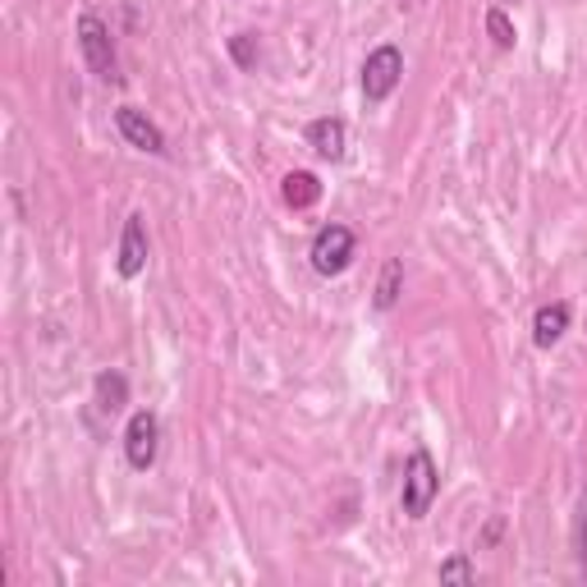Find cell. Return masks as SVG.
Wrapping results in <instances>:
<instances>
[{
    "mask_svg": "<svg viewBox=\"0 0 587 587\" xmlns=\"http://www.w3.org/2000/svg\"><path fill=\"white\" fill-rule=\"evenodd\" d=\"M441 491V473H437V460L427 450H413L408 464H404V487H400V505L408 518H423L431 510V500Z\"/></svg>",
    "mask_w": 587,
    "mask_h": 587,
    "instance_id": "obj_1",
    "label": "cell"
},
{
    "mask_svg": "<svg viewBox=\"0 0 587 587\" xmlns=\"http://www.w3.org/2000/svg\"><path fill=\"white\" fill-rule=\"evenodd\" d=\"M78 51H83V60H88V70H93L97 78H106V83L120 78V60H115L111 28H106L93 10L78 14Z\"/></svg>",
    "mask_w": 587,
    "mask_h": 587,
    "instance_id": "obj_2",
    "label": "cell"
},
{
    "mask_svg": "<svg viewBox=\"0 0 587 587\" xmlns=\"http://www.w3.org/2000/svg\"><path fill=\"white\" fill-rule=\"evenodd\" d=\"M354 248H358V239H354V230L350 225H326V230H317V239H313V271L317 276H340L344 267L354 262Z\"/></svg>",
    "mask_w": 587,
    "mask_h": 587,
    "instance_id": "obj_3",
    "label": "cell"
},
{
    "mask_svg": "<svg viewBox=\"0 0 587 587\" xmlns=\"http://www.w3.org/2000/svg\"><path fill=\"white\" fill-rule=\"evenodd\" d=\"M157 450H161V423H157V413L138 408L134 418H129V427H124V460H129V468L147 473L151 464H157Z\"/></svg>",
    "mask_w": 587,
    "mask_h": 587,
    "instance_id": "obj_4",
    "label": "cell"
},
{
    "mask_svg": "<svg viewBox=\"0 0 587 587\" xmlns=\"http://www.w3.org/2000/svg\"><path fill=\"white\" fill-rule=\"evenodd\" d=\"M400 78H404V56H400V47H390V41L363 60V97L367 101H386L400 88Z\"/></svg>",
    "mask_w": 587,
    "mask_h": 587,
    "instance_id": "obj_5",
    "label": "cell"
},
{
    "mask_svg": "<svg viewBox=\"0 0 587 587\" xmlns=\"http://www.w3.org/2000/svg\"><path fill=\"white\" fill-rule=\"evenodd\" d=\"M115 129H120V138H124L129 147L147 151V157H166V134H161V124L147 120L138 106H115Z\"/></svg>",
    "mask_w": 587,
    "mask_h": 587,
    "instance_id": "obj_6",
    "label": "cell"
},
{
    "mask_svg": "<svg viewBox=\"0 0 587 587\" xmlns=\"http://www.w3.org/2000/svg\"><path fill=\"white\" fill-rule=\"evenodd\" d=\"M143 267H147V230H143V216H129L120 234V253H115V271L124 280H134L143 276Z\"/></svg>",
    "mask_w": 587,
    "mask_h": 587,
    "instance_id": "obj_7",
    "label": "cell"
},
{
    "mask_svg": "<svg viewBox=\"0 0 587 587\" xmlns=\"http://www.w3.org/2000/svg\"><path fill=\"white\" fill-rule=\"evenodd\" d=\"M308 147L326 161H344V147H350V129L340 115H321L308 124Z\"/></svg>",
    "mask_w": 587,
    "mask_h": 587,
    "instance_id": "obj_8",
    "label": "cell"
},
{
    "mask_svg": "<svg viewBox=\"0 0 587 587\" xmlns=\"http://www.w3.org/2000/svg\"><path fill=\"white\" fill-rule=\"evenodd\" d=\"M564 331H570V303H547V308H537V317H533L537 350H551V344H560Z\"/></svg>",
    "mask_w": 587,
    "mask_h": 587,
    "instance_id": "obj_9",
    "label": "cell"
},
{
    "mask_svg": "<svg viewBox=\"0 0 587 587\" xmlns=\"http://www.w3.org/2000/svg\"><path fill=\"white\" fill-rule=\"evenodd\" d=\"M280 198H285L294 211H308L321 198V184H317L313 170H290L285 184H280Z\"/></svg>",
    "mask_w": 587,
    "mask_h": 587,
    "instance_id": "obj_10",
    "label": "cell"
},
{
    "mask_svg": "<svg viewBox=\"0 0 587 587\" xmlns=\"http://www.w3.org/2000/svg\"><path fill=\"white\" fill-rule=\"evenodd\" d=\"M93 390H97V408L101 413H120L124 404H129V381H124V372H97V381H93Z\"/></svg>",
    "mask_w": 587,
    "mask_h": 587,
    "instance_id": "obj_11",
    "label": "cell"
},
{
    "mask_svg": "<svg viewBox=\"0 0 587 587\" xmlns=\"http://www.w3.org/2000/svg\"><path fill=\"white\" fill-rule=\"evenodd\" d=\"M400 290H404V262H400V257H390V262L381 267V280H377V308L381 313H390V308H395V303H400Z\"/></svg>",
    "mask_w": 587,
    "mask_h": 587,
    "instance_id": "obj_12",
    "label": "cell"
},
{
    "mask_svg": "<svg viewBox=\"0 0 587 587\" xmlns=\"http://www.w3.org/2000/svg\"><path fill=\"white\" fill-rule=\"evenodd\" d=\"M230 56L239 70H257V60H262V41H257V33H239L230 37Z\"/></svg>",
    "mask_w": 587,
    "mask_h": 587,
    "instance_id": "obj_13",
    "label": "cell"
},
{
    "mask_svg": "<svg viewBox=\"0 0 587 587\" xmlns=\"http://www.w3.org/2000/svg\"><path fill=\"white\" fill-rule=\"evenodd\" d=\"M487 33H491V41H496V47L500 51H510L514 47V41H518V33H514V24H510V14L505 10H487Z\"/></svg>",
    "mask_w": 587,
    "mask_h": 587,
    "instance_id": "obj_14",
    "label": "cell"
},
{
    "mask_svg": "<svg viewBox=\"0 0 587 587\" xmlns=\"http://www.w3.org/2000/svg\"><path fill=\"white\" fill-rule=\"evenodd\" d=\"M477 574H473V560L468 555H450L445 564H441V583H473Z\"/></svg>",
    "mask_w": 587,
    "mask_h": 587,
    "instance_id": "obj_15",
    "label": "cell"
},
{
    "mask_svg": "<svg viewBox=\"0 0 587 587\" xmlns=\"http://www.w3.org/2000/svg\"><path fill=\"white\" fill-rule=\"evenodd\" d=\"M578 560H583V578H587V500H583V514H578Z\"/></svg>",
    "mask_w": 587,
    "mask_h": 587,
    "instance_id": "obj_16",
    "label": "cell"
}]
</instances>
